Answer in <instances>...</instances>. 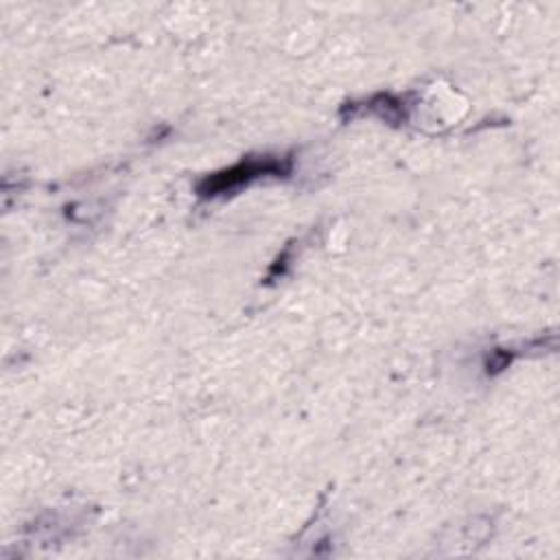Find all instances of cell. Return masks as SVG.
Returning <instances> with one entry per match:
<instances>
[{
	"mask_svg": "<svg viewBox=\"0 0 560 560\" xmlns=\"http://www.w3.org/2000/svg\"><path fill=\"white\" fill-rule=\"evenodd\" d=\"M289 168H291V162L276 158V155L247 158L230 168H223V171H217V173L203 177L199 182L197 190L201 197H214V195L236 190V188L249 184L252 179H258L265 175H284V173H289Z\"/></svg>",
	"mask_w": 560,
	"mask_h": 560,
	"instance_id": "1",
	"label": "cell"
}]
</instances>
